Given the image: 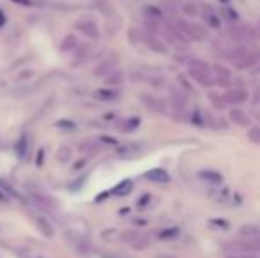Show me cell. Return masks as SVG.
<instances>
[{
	"mask_svg": "<svg viewBox=\"0 0 260 258\" xmlns=\"http://www.w3.org/2000/svg\"><path fill=\"white\" fill-rule=\"evenodd\" d=\"M228 36H230V39H232V41L239 43V45H246V43L256 41L253 27L242 25V23H230Z\"/></svg>",
	"mask_w": 260,
	"mask_h": 258,
	"instance_id": "1",
	"label": "cell"
},
{
	"mask_svg": "<svg viewBox=\"0 0 260 258\" xmlns=\"http://www.w3.org/2000/svg\"><path fill=\"white\" fill-rule=\"evenodd\" d=\"M223 98H225L226 105H232V106H235V108H237L239 105H242V103L248 101L249 92L244 89V87H235V89L226 90V92L223 94Z\"/></svg>",
	"mask_w": 260,
	"mask_h": 258,
	"instance_id": "2",
	"label": "cell"
},
{
	"mask_svg": "<svg viewBox=\"0 0 260 258\" xmlns=\"http://www.w3.org/2000/svg\"><path fill=\"white\" fill-rule=\"evenodd\" d=\"M140 101H142V105L145 106L149 112L158 113V115H165L166 113L165 101L159 98H156V96H151V94H142V96H140Z\"/></svg>",
	"mask_w": 260,
	"mask_h": 258,
	"instance_id": "3",
	"label": "cell"
},
{
	"mask_svg": "<svg viewBox=\"0 0 260 258\" xmlns=\"http://www.w3.org/2000/svg\"><path fill=\"white\" fill-rule=\"evenodd\" d=\"M76 29H78L82 34H85L89 39H99V27L94 20L91 18L78 20V22H76Z\"/></svg>",
	"mask_w": 260,
	"mask_h": 258,
	"instance_id": "4",
	"label": "cell"
},
{
	"mask_svg": "<svg viewBox=\"0 0 260 258\" xmlns=\"http://www.w3.org/2000/svg\"><path fill=\"white\" fill-rule=\"evenodd\" d=\"M186 105H188V94L181 89H173L170 92V106L173 112H182L186 110Z\"/></svg>",
	"mask_w": 260,
	"mask_h": 258,
	"instance_id": "5",
	"label": "cell"
},
{
	"mask_svg": "<svg viewBox=\"0 0 260 258\" xmlns=\"http://www.w3.org/2000/svg\"><path fill=\"white\" fill-rule=\"evenodd\" d=\"M228 119H230V122H234L235 126H239V127H249L251 126V119H249L248 113H246L244 110H241V108H235V106L230 108Z\"/></svg>",
	"mask_w": 260,
	"mask_h": 258,
	"instance_id": "6",
	"label": "cell"
},
{
	"mask_svg": "<svg viewBox=\"0 0 260 258\" xmlns=\"http://www.w3.org/2000/svg\"><path fill=\"white\" fill-rule=\"evenodd\" d=\"M142 43L147 46L151 52H154V53H161V55H163V53L168 52V46H166V43L165 41H159L158 36L145 34V36H143V39H142Z\"/></svg>",
	"mask_w": 260,
	"mask_h": 258,
	"instance_id": "7",
	"label": "cell"
},
{
	"mask_svg": "<svg viewBox=\"0 0 260 258\" xmlns=\"http://www.w3.org/2000/svg\"><path fill=\"white\" fill-rule=\"evenodd\" d=\"M188 76L196 82L202 87H212L214 82H212V73H204V71H195V69H188Z\"/></svg>",
	"mask_w": 260,
	"mask_h": 258,
	"instance_id": "8",
	"label": "cell"
},
{
	"mask_svg": "<svg viewBox=\"0 0 260 258\" xmlns=\"http://www.w3.org/2000/svg\"><path fill=\"white\" fill-rule=\"evenodd\" d=\"M143 177H145L147 180H151V182H156V184L170 182V175L165 168H152V170H149V172L143 173Z\"/></svg>",
	"mask_w": 260,
	"mask_h": 258,
	"instance_id": "9",
	"label": "cell"
},
{
	"mask_svg": "<svg viewBox=\"0 0 260 258\" xmlns=\"http://www.w3.org/2000/svg\"><path fill=\"white\" fill-rule=\"evenodd\" d=\"M239 235L244 240H251V242H260V228L256 224H242L239 228Z\"/></svg>",
	"mask_w": 260,
	"mask_h": 258,
	"instance_id": "10",
	"label": "cell"
},
{
	"mask_svg": "<svg viewBox=\"0 0 260 258\" xmlns=\"http://www.w3.org/2000/svg\"><path fill=\"white\" fill-rule=\"evenodd\" d=\"M115 64H117V57H110V59H105L98 64L94 75L96 76H106L108 73H112L115 69Z\"/></svg>",
	"mask_w": 260,
	"mask_h": 258,
	"instance_id": "11",
	"label": "cell"
},
{
	"mask_svg": "<svg viewBox=\"0 0 260 258\" xmlns=\"http://www.w3.org/2000/svg\"><path fill=\"white\" fill-rule=\"evenodd\" d=\"M94 96L99 101H115V99H119L121 92L115 89H101V90H96Z\"/></svg>",
	"mask_w": 260,
	"mask_h": 258,
	"instance_id": "12",
	"label": "cell"
},
{
	"mask_svg": "<svg viewBox=\"0 0 260 258\" xmlns=\"http://www.w3.org/2000/svg\"><path fill=\"white\" fill-rule=\"evenodd\" d=\"M181 0H161L159 2V9H161L163 13H168V15H177L179 9H181Z\"/></svg>",
	"mask_w": 260,
	"mask_h": 258,
	"instance_id": "13",
	"label": "cell"
},
{
	"mask_svg": "<svg viewBox=\"0 0 260 258\" xmlns=\"http://www.w3.org/2000/svg\"><path fill=\"white\" fill-rule=\"evenodd\" d=\"M204 20L211 29H221V18L212 11V8H204Z\"/></svg>",
	"mask_w": 260,
	"mask_h": 258,
	"instance_id": "14",
	"label": "cell"
},
{
	"mask_svg": "<svg viewBox=\"0 0 260 258\" xmlns=\"http://www.w3.org/2000/svg\"><path fill=\"white\" fill-rule=\"evenodd\" d=\"M143 15H145V20H151V22H158V23L165 18V13L159 8H156V6H145L143 8Z\"/></svg>",
	"mask_w": 260,
	"mask_h": 258,
	"instance_id": "15",
	"label": "cell"
},
{
	"mask_svg": "<svg viewBox=\"0 0 260 258\" xmlns=\"http://www.w3.org/2000/svg\"><path fill=\"white\" fill-rule=\"evenodd\" d=\"M105 83L108 87H119L124 83V73L119 71V69H113L112 73H108V75L105 76Z\"/></svg>",
	"mask_w": 260,
	"mask_h": 258,
	"instance_id": "16",
	"label": "cell"
},
{
	"mask_svg": "<svg viewBox=\"0 0 260 258\" xmlns=\"http://www.w3.org/2000/svg\"><path fill=\"white\" fill-rule=\"evenodd\" d=\"M131 189H133V180L126 179V180H121L117 186L113 187L112 193L115 196H126V195H129V193H131Z\"/></svg>",
	"mask_w": 260,
	"mask_h": 258,
	"instance_id": "17",
	"label": "cell"
},
{
	"mask_svg": "<svg viewBox=\"0 0 260 258\" xmlns=\"http://www.w3.org/2000/svg\"><path fill=\"white\" fill-rule=\"evenodd\" d=\"M198 175H200V179L207 180L209 184H221L223 182V175L219 172H216V170H202Z\"/></svg>",
	"mask_w": 260,
	"mask_h": 258,
	"instance_id": "18",
	"label": "cell"
},
{
	"mask_svg": "<svg viewBox=\"0 0 260 258\" xmlns=\"http://www.w3.org/2000/svg\"><path fill=\"white\" fill-rule=\"evenodd\" d=\"M188 69H195V71L211 73V64H209L207 60H202V59H189V60H188Z\"/></svg>",
	"mask_w": 260,
	"mask_h": 258,
	"instance_id": "19",
	"label": "cell"
},
{
	"mask_svg": "<svg viewBox=\"0 0 260 258\" xmlns=\"http://www.w3.org/2000/svg\"><path fill=\"white\" fill-rule=\"evenodd\" d=\"M207 99H209V103H211L212 108H214V110H218V112H221V110H225L226 103H225V98H223L221 94L209 92V94H207Z\"/></svg>",
	"mask_w": 260,
	"mask_h": 258,
	"instance_id": "20",
	"label": "cell"
},
{
	"mask_svg": "<svg viewBox=\"0 0 260 258\" xmlns=\"http://www.w3.org/2000/svg\"><path fill=\"white\" fill-rule=\"evenodd\" d=\"M211 73L214 75V78H225V80L232 78V73H230V69L225 68V66H221V64H212V66H211Z\"/></svg>",
	"mask_w": 260,
	"mask_h": 258,
	"instance_id": "21",
	"label": "cell"
},
{
	"mask_svg": "<svg viewBox=\"0 0 260 258\" xmlns=\"http://www.w3.org/2000/svg\"><path fill=\"white\" fill-rule=\"evenodd\" d=\"M181 13L184 16H188V18H195V16L200 15V9H198V6L193 4V2H182Z\"/></svg>",
	"mask_w": 260,
	"mask_h": 258,
	"instance_id": "22",
	"label": "cell"
},
{
	"mask_svg": "<svg viewBox=\"0 0 260 258\" xmlns=\"http://www.w3.org/2000/svg\"><path fill=\"white\" fill-rule=\"evenodd\" d=\"M179 235H181V230L179 228H165L158 232V237L161 240H173V239H177Z\"/></svg>",
	"mask_w": 260,
	"mask_h": 258,
	"instance_id": "23",
	"label": "cell"
},
{
	"mask_svg": "<svg viewBox=\"0 0 260 258\" xmlns=\"http://www.w3.org/2000/svg\"><path fill=\"white\" fill-rule=\"evenodd\" d=\"M78 48V39L75 36H68L64 41L61 43V50L62 52H73V50Z\"/></svg>",
	"mask_w": 260,
	"mask_h": 258,
	"instance_id": "24",
	"label": "cell"
},
{
	"mask_svg": "<svg viewBox=\"0 0 260 258\" xmlns=\"http://www.w3.org/2000/svg\"><path fill=\"white\" fill-rule=\"evenodd\" d=\"M71 156H73V149L68 145H62L61 149L57 150V159L61 161V163H68L71 159Z\"/></svg>",
	"mask_w": 260,
	"mask_h": 258,
	"instance_id": "25",
	"label": "cell"
},
{
	"mask_svg": "<svg viewBox=\"0 0 260 258\" xmlns=\"http://www.w3.org/2000/svg\"><path fill=\"white\" fill-rule=\"evenodd\" d=\"M248 140L255 145H260V126L248 127Z\"/></svg>",
	"mask_w": 260,
	"mask_h": 258,
	"instance_id": "26",
	"label": "cell"
},
{
	"mask_svg": "<svg viewBox=\"0 0 260 258\" xmlns=\"http://www.w3.org/2000/svg\"><path fill=\"white\" fill-rule=\"evenodd\" d=\"M177 82H179V89L181 90H184L186 94H195V89H193L191 85H189V82H188V78H186L184 75H179L177 76Z\"/></svg>",
	"mask_w": 260,
	"mask_h": 258,
	"instance_id": "27",
	"label": "cell"
},
{
	"mask_svg": "<svg viewBox=\"0 0 260 258\" xmlns=\"http://www.w3.org/2000/svg\"><path fill=\"white\" fill-rule=\"evenodd\" d=\"M36 221H38V226H39V228H41V232L45 233V235H48V237H52V235H53V228H52V226H50V223L45 219V217H38V219H36Z\"/></svg>",
	"mask_w": 260,
	"mask_h": 258,
	"instance_id": "28",
	"label": "cell"
},
{
	"mask_svg": "<svg viewBox=\"0 0 260 258\" xmlns=\"http://www.w3.org/2000/svg\"><path fill=\"white\" fill-rule=\"evenodd\" d=\"M128 38H129V41H131V45H140V43H142V39H143V34L140 32V30H136V29H129Z\"/></svg>",
	"mask_w": 260,
	"mask_h": 258,
	"instance_id": "29",
	"label": "cell"
},
{
	"mask_svg": "<svg viewBox=\"0 0 260 258\" xmlns=\"http://www.w3.org/2000/svg\"><path fill=\"white\" fill-rule=\"evenodd\" d=\"M138 124H140V119H136V117H133V119L126 120V122H124V127H121V131H124V133H131V131H135L136 127H138Z\"/></svg>",
	"mask_w": 260,
	"mask_h": 258,
	"instance_id": "30",
	"label": "cell"
},
{
	"mask_svg": "<svg viewBox=\"0 0 260 258\" xmlns=\"http://www.w3.org/2000/svg\"><path fill=\"white\" fill-rule=\"evenodd\" d=\"M140 237H142V235H140L138 232H133V230H131V232H124V233H122V235H121V240H122V242L135 244L136 240L140 239Z\"/></svg>",
	"mask_w": 260,
	"mask_h": 258,
	"instance_id": "31",
	"label": "cell"
},
{
	"mask_svg": "<svg viewBox=\"0 0 260 258\" xmlns=\"http://www.w3.org/2000/svg\"><path fill=\"white\" fill-rule=\"evenodd\" d=\"M80 149H82L83 154H94L96 150L99 149V145L96 142H85V143H82V147H80Z\"/></svg>",
	"mask_w": 260,
	"mask_h": 258,
	"instance_id": "32",
	"label": "cell"
},
{
	"mask_svg": "<svg viewBox=\"0 0 260 258\" xmlns=\"http://www.w3.org/2000/svg\"><path fill=\"white\" fill-rule=\"evenodd\" d=\"M219 18H226L230 23H235V22H237V15H235V13L232 11V9H223V11H221V16H219Z\"/></svg>",
	"mask_w": 260,
	"mask_h": 258,
	"instance_id": "33",
	"label": "cell"
},
{
	"mask_svg": "<svg viewBox=\"0 0 260 258\" xmlns=\"http://www.w3.org/2000/svg\"><path fill=\"white\" fill-rule=\"evenodd\" d=\"M211 224L212 226H218V228H221V230H228L230 228V223L228 221H225V219H211Z\"/></svg>",
	"mask_w": 260,
	"mask_h": 258,
	"instance_id": "34",
	"label": "cell"
},
{
	"mask_svg": "<svg viewBox=\"0 0 260 258\" xmlns=\"http://www.w3.org/2000/svg\"><path fill=\"white\" fill-rule=\"evenodd\" d=\"M258 105H260V85H256L251 94V106H258Z\"/></svg>",
	"mask_w": 260,
	"mask_h": 258,
	"instance_id": "35",
	"label": "cell"
},
{
	"mask_svg": "<svg viewBox=\"0 0 260 258\" xmlns=\"http://www.w3.org/2000/svg\"><path fill=\"white\" fill-rule=\"evenodd\" d=\"M133 247H135V249H143V247H147L149 246V240L145 239V237H140L138 240H136L135 244H131Z\"/></svg>",
	"mask_w": 260,
	"mask_h": 258,
	"instance_id": "36",
	"label": "cell"
},
{
	"mask_svg": "<svg viewBox=\"0 0 260 258\" xmlns=\"http://www.w3.org/2000/svg\"><path fill=\"white\" fill-rule=\"evenodd\" d=\"M212 82L218 87H230V80H225V78H214V76H212Z\"/></svg>",
	"mask_w": 260,
	"mask_h": 258,
	"instance_id": "37",
	"label": "cell"
},
{
	"mask_svg": "<svg viewBox=\"0 0 260 258\" xmlns=\"http://www.w3.org/2000/svg\"><path fill=\"white\" fill-rule=\"evenodd\" d=\"M149 200H151V195H149V193H147V195H143L142 198L138 200V207H145V205H147Z\"/></svg>",
	"mask_w": 260,
	"mask_h": 258,
	"instance_id": "38",
	"label": "cell"
},
{
	"mask_svg": "<svg viewBox=\"0 0 260 258\" xmlns=\"http://www.w3.org/2000/svg\"><path fill=\"white\" fill-rule=\"evenodd\" d=\"M25 143H27V140H25V138L20 140V145H18V152H20V156H23V154H25Z\"/></svg>",
	"mask_w": 260,
	"mask_h": 258,
	"instance_id": "39",
	"label": "cell"
},
{
	"mask_svg": "<svg viewBox=\"0 0 260 258\" xmlns=\"http://www.w3.org/2000/svg\"><path fill=\"white\" fill-rule=\"evenodd\" d=\"M103 258H119V256H115V254H108V253H103Z\"/></svg>",
	"mask_w": 260,
	"mask_h": 258,
	"instance_id": "40",
	"label": "cell"
},
{
	"mask_svg": "<svg viewBox=\"0 0 260 258\" xmlns=\"http://www.w3.org/2000/svg\"><path fill=\"white\" fill-rule=\"evenodd\" d=\"M226 258H242V254H226Z\"/></svg>",
	"mask_w": 260,
	"mask_h": 258,
	"instance_id": "41",
	"label": "cell"
},
{
	"mask_svg": "<svg viewBox=\"0 0 260 258\" xmlns=\"http://www.w3.org/2000/svg\"><path fill=\"white\" fill-rule=\"evenodd\" d=\"M156 258H175V256H172V254H159V256Z\"/></svg>",
	"mask_w": 260,
	"mask_h": 258,
	"instance_id": "42",
	"label": "cell"
},
{
	"mask_svg": "<svg viewBox=\"0 0 260 258\" xmlns=\"http://www.w3.org/2000/svg\"><path fill=\"white\" fill-rule=\"evenodd\" d=\"M0 200H6V195L2 193V191H0Z\"/></svg>",
	"mask_w": 260,
	"mask_h": 258,
	"instance_id": "43",
	"label": "cell"
}]
</instances>
